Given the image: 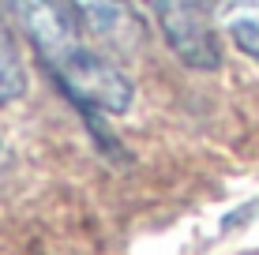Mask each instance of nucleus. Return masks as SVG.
<instances>
[{
  "label": "nucleus",
  "instance_id": "f257e3e1",
  "mask_svg": "<svg viewBox=\"0 0 259 255\" xmlns=\"http://www.w3.org/2000/svg\"><path fill=\"white\" fill-rule=\"evenodd\" d=\"M49 75L57 79V86L68 94L83 113H120L132 109L136 86L132 79L120 72L113 60H105L102 53H94L91 45H79L71 57H64L57 68H49Z\"/></svg>",
  "mask_w": 259,
  "mask_h": 255
},
{
  "label": "nucleus",
  "instance_id": "f03ea898",
  "mask_svg": "<svg viewBox=\"0 0 259 255\" xmlns=\"http://www.w3.org/2000/svg\"><path fill=\"white\" fill-rule=\"evenodd\" d=\"M162 30L165 45L195 72H214L222 64V41L210 0H143Z\"/></svg>",
  "mask_w": 259,
  "mask_h": 255
},
{
  "label": "nucleus",
  "instance_id": "7ed1b4c3",
  "mask_svg": "<svg viewBox=\"0 0 259 255\" xmlns=\"http://www.w3.org/2000/svg\"><path fill=\"white\" fill-rule=\"evenodd\" d=\"M8 8L46 68H57L83 45V26L68 0H8Z\"/></svg>",
  "mask_w": 259,
  "mask_h": 255
},
{
  "label": "nucleus",
  "instance_id": "20e7f679",
  "mask_svg": "<svg viewBox=\"0 0 259 255\" xmlns=\"http://www.w3.org/2000/svg\"><path fill=\"white\" fill-rule=\"evenodd\" d=\"M68 8L75 12L83 34L91 30L98 41L117 49H132L143 38V19L128 0H68Z\"/></svg>",
  "mask_w": 259,
  "mask_h": 255
},
{
  "label": "nucleus",
  "instance_id": "39448f33",
  "mask_svg": "<svg viewBox=\"0 0 259 255\" xmlns=\"http://www.w3.org/2000/svg\"><path fill=\"white\" fill-rule=\"evenodd\" d=\"M218 19L229 41L259 64V0H218Z\"/></svg>",
  "mask_w": 259,
  "mask_h": 255
},
{
  "label": "nucleus",
  "instance_id": "423d86ee",
  "mask_svg": "<svg viewBox=\"0 0 259 255\" xmlns=\"http://www.w3.org/2000/svg\"><path fill=\"white\" fill-rule=\"evenodd\" d=\"M26 94V68L23 53L15 45L12 30H8L4 15H0V105H12Z\"/></svg>",
  "mask_w": 259,
  "mask_h": 255
},
{
  "label": "nucleus",
  "instance_id": "0eeeda50",
  "mask_svg": "<svg viewBox=\"0 0 259 255\" xmlns=\"http://www.w3.org/2000/svg\"><path fill=\"white\" fill-rule=\"evenodd\" d=\"M0 162H4V143H0Z\"/></svg>",
  "mask_w": 259,
  "mask_h": 255
}]
</instances>
